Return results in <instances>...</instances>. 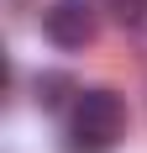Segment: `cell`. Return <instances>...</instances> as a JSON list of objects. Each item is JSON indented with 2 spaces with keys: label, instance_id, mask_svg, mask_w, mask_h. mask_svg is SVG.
<instances>
[{
  "label": "cell",
  "instance_id": "6da1fadb",
  "mask_svg": "<svg viewBox=\"0 0 147 153\" xmlns=\"http://www.w3.org/2000/svg\"><path fill=\"white\" fill-rule=\"evenodd\" d=\"M126 132V100L105 85L74 90V116H68V153H110Z\"/></svg>",
  "mask_w": 147,
  "mask_h": 153
},
{
  "label": "cell",
  "instance_id": "7a4b0ae2",
  "mask_svg": "<svg viewBox=\"0 0 147 153\" xmlns=\"http://www.w3.org/2000/svg\"><path fill=\"white\" fill-rule=\"evenodd\" d=\"M95 32H100V16L89 0H53L42 11V37L63 53H79V48L95 42Z\"/></svg>",
  "mask_w": 147,
  "mask_h": 153
},
{
  "label": "cell",
  "instance_id": "3957f363",
  "mask_svg": "<svg viewBox=\"0 0 147 153\" xmlns=\"http://www.w3.org/2000/svg\"><path fill=\"white\" fill-rule=\"evenodd\" d=\"M63 90H74L63 74H42V79H37V100H42L47 111H58V106H63Z\"/></svg>",
  "mask_w": 147,
  "mask_h": 153
},
{
  "label": "cell",
  "instance_id": "277c9868",
  "mask_svg": "<svg viewBox=\"0 0 147 153\" xmlns=\"http://www.w3.org/2000/svg\"><path fill=\"white\" fill-rule=\"evenodd\" d=\"M110 5H116L121 27H142V0H110Z\"/></svg>",
  "mask_w": 147,
  "mask_h": 153
}]
</instances>
